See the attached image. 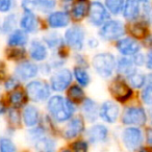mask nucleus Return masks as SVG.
I'll return each mask as SVG.
<instances>
[{
  "instance_id": "obj_1",
  "label": "nucleus",
  "mask_w": 152,
  "mask_h": 152,
  "mask_svg": "<svg viewBox=\"0 0 152 152\" xmlns=\"http://www.w3.org/2000/svg\"><path fill=\"white\" fill-rule=\"evenodd\" d=\"M47 110L50 117L58 123L70 120L75 113V104L61 95H54L49 98Z\"/></svg>"
},
{
  "instance_id": "obj_2",
  "label": "nucleus",
  "mask_w": 152,
  "mask_h": 152,
  "mask_svg": "<svg viewBox=\"0 0 152 152\" xmlns=\"http://www.w3.org/2000/svg\"><path fill=\"white\" fill-rule=\"evenodd\" d=\"M93 67L102 78H110L116 70V58L110 52H101L93 57Z\"/></svg>"
},
{
  "instance_id": "obj_3",
  "label": "nucleus",
  "mask_w": 152,
  "mask_h": 152,
  "mask_svg": "<svg viewBox=\"0 0 152 152\" xmlns=\"http://www.w3.org/2000/svg\"><path fill=\"white\" fill-rule=\"evenodd\" d=\"M51 90L47 83L42 80H32L26 86V95L34 102H43L50 98Z\"/></svg>"
},
{
  "instance_id": "obj_4",
  "label": "nucleus",
  "mask_w": 152,
  "mask_h": 152,
  "mask_svg": "<svg viewBox=\"0 0 152 152\" xmlns=\"http://www.w3.org/2000/svg\"><path fill=\"white\" fill-rule=\"evenodd\" d=\"M124 34L125 26L120 20H108L100 26L99 36L104 41H118Z\"/></svg>"
},
{
  "instance_id": "obj_5",
  "label": "nucleus",
  "mask_w": 152,
  "mask_h": 152,
  "mask_svg": "<svg viewBox=\"0 0 152 152\" xmlns=\"http://www.w3.org/2000/svg\"><path fill=\"white\" fill-rule=\"evenodd\" d=\"M65 42L69 47L76 51L83 50L85 46L86 30L80 25H73L69 27L65 32Z\"/></svg>"
},
{
  "instance_id": "obj_6",
  "label": "nucleus",
  "mask_w": 152,
  "mask_h": 152,
  "mask_svg": "<svg viewBox=\"0 0 152 152\" xmlns=\"http://www.w3.org/2000/svg\"><path fill=\"white\" fill-rule=\"evenodd\" d=\"M89 21L93 26H102L110 20V13L104 4L100 1H93L89 3Z\"/></svg>"
},
{
  "instance_id": "obj_7",
  "label": "nucleus",
  "mask_w": 152,
  "mask_h": 152,
  "mask_svg": "<svg viewBox=\"0 0 152 152\" xmlns=\"http://www.w3.org/2000/svg\"><path fill=\"white\" fill-rule=\"evenodd\" d=\"M122 121L125 125H132L131 127L143 126L147 122V114L143 107L130 106L124 110Z\"/></svg>"
},
{
  "instance_id": "obj_8",
  "label": "nucleus",
  "mask_w": 152,
  "mask_h": 152,
  "mask_svg": "<svg viewBox=\"0 0 152 152\" xmlns=\"http://www.w3.org/2000/svg\"><path fill=\"white\" fill-rule=\"evenodd\" d=\"M110 92L113 97L120 102L126 101L132 95V90L122 76H117L116 78L113 79L110 86Z\"/></svg>"
},
{
  "instance_id": "obj_9",
  "label": "nucleus",
  "mask_w": 152,
  "mask_h": 152,
  "mask_svg": "<svg viewBox=\"0 0 152 152\" xmlns=\"http://www.w3.org/2000/svg\"><path fill=\"white\" fill-rule=\"evenodd\" d=\"M122 141L129 151H135L144 142L143 132L139 127H127L122 132Z\"/></svg>"
},
{
  "instance_id": "obj_10",
  "label": "nucleus",
  "mask_w": 152,
  "mask_h": 152,
  "mask_svg": "<svg viewBox=\"0 0 152 152\" xmlns=\"http://www.w3.org/2000/svg\"><path fill=\"white\" fill-rule=\"evenodd\" d=\"M73 74L69 69H58L50 77V88L54 92H63L71 85Z\"/></svg>"
},
{
  "instance_id": "obj_11",
  "label": "nucleus",
  "mask_w": 152,
  "mask_h": 152,
  "mask_svg": "<svg viewBox=\"0 0 152 152\" xmlns=\"http://www.w3.org/2000/svg\"><path fill=\"white\" fill-rule=\"evenodd\" d=\"M39 71H40V67H38L36 64L29 61H24L16 67L15 75L18 80L27 81L34 78L38 75Z\"/></svg>"
},
{
  "instance_id": "obj_12",
  "label": "nucleus",
  "mask_w": 152,
  "mask_h": 152,
  "mask_svg": "<svg viewBox=\"0 0 152 152\" xmlns=\"http://www.w3.org/2000/svg\"><path fill=\"white\" fill-rule=\"evenodd\" d=\"M119 115H120V108H119L118 104L112 100H106L100 106L98 116L104 122L112 124L118 120Z\"/></svg>"
},
{
  "instance_id": "obj_13",
  "label": "nucleus",
  "mask_w": 152,
  "mask_h": 152,
  "mask_svg": "<svg viewBox=\"0 0 152 152\" xmlns=\"http://www.w3.org/2000/svg\"><path fill=\"white\" fill-rule=\"evenodd\" d=\"M116 47L118 51L123 55V56H133L141 50V45L137 40L129 37L121 38L120 40L117 41Z\"/></svg>"
},
{
  "instance_id": "obj_14",
  "label": "nucleus",
  "mask_w": 152,
  "mask_h": 152,
  "mask_svg": "<svg viewBox=\"0 0 152 152\" xmlns=\"http://www.w3.org/2000/svg\"><path fill=\"white\" fill-rule=\"evenodd\" d=\"M85 131V121L81 117H74L68 122L63 130L65 139L72 140L80 135Z\"/></svg>"
},
{
  "instance_id": "obj_15",
  "label": "nucleus",
  "mask_w": 152,
  "mask_h": 152,
  "mask_svg": "<svg viewBox=\"0 0 152 152\" xmlns=\"http://www.w3.org/2000/svg\"><path fill=\"white\" fill-rule=\"evenodd\" d=\"M20 26H21V30H23L26 34L36 32L39 29V19L34 12L24 9L23 15L20 19Z\"/></svg>"
},
{
  "instance_id": "obj_16",
  "label": "nucleus",
  "mask_w": 152,
  "mask_h": 152,
  "mask_svg": "<svg viewBox=\"0 0 152 152\" xmlns=\"http://www.w3.org/2000/svg\"><path fill=\"white\" fill-rule=\"evenodd\" d=\"M87 135L89 142L94 145L105 143L108 137V129L105 125L95 124L88 130Z\"/></svg>"
},
{
  "instance_id": "obj_17",
  "label": "nucleus",
  "mask_w": 152,
  "mask_h": 152,
  "mask_svg": "<svg viewBox=\"0 0 152 152\" xmlns=\"http://www.w3.org/2000/svg\"><path fill=\"white\" fill-rule=\"evenodd\" d=\"M48 25L51 28L58 29V28H65L70 23V15L66 11H56L49 14L47 18Z\"/></svg>"
},
{
  "instance_id": "obj_18",
  "label": "nucleus",
  "mask_w": 152,
  "mask_h": 152,
  "mask_svg": "<svg viewBox=\"0 0 152 152\" xmlns=\"http://www.w3.org/2000/svg\"><path fill=\"white\" fill-rule=\"evenodd\" d=\"M56 2L54 0H36V1H23L22 7L30 11H39L41 13H50L55 7Z\"/></svg>"
},
{
  "instance_id": "obj_19",
  "label": "nucleus",
  "mask_w": 152,
  "mask_h": 152,
  "mask_svg": "<svg viewBox=\"0 0 152 152\" xmlns=\"http://www.w3.org/2000/svg\"><path fill=\"white\" fill-rule=\"evenodd\" d=\"M123 16L127 21H134L141 15V1L128 0L124 2L123 7Z\"/></svg>"
},
{
  "instance_id": "obj_20",
  "label": "nucleus",
  "mask_w": 152,
  "mask_h": 152,
  "mask_svg": "<svg viewBox=\"0 0 152 152\" xmlns=\"http://www.w3.org/2000/svg\"><path fill=\"white\" fill-rule=\"evenodd\" d=\"M29 55L34 61H43L48 56V50L47 47L39 40H34L30 43L29 46Z\"/></svg>"
},
{
  "instance_id": "obj_21",
  "label": "nucleus",
  "mask_w": 152,
  "mask_h": 152,
  "mask_svg": "<svg viewBox=\"0 0 152 152\" xmlns=\"http://www.w3.org/2000/svg\"><path fill=\"white\" fill-rule=\"evenodd\" d=\"M22 120H23L25 126L32 127L37 126L40 121V112L34 105H27L23 110L22 114Z\"/></svg>"
},
{
  "instance_id": "obj_22",
  "label": "nucleus",
  "mask_w": 152,
  "mask_h": 152,
  "mask_svg": "<svg viewBox=\"0 0 152 152\" xmlns=\"http://www.w3.org/2000/svg\"><path fill=\"white\" fill-rule=\"evenodd\" d=\"M83 113L85 118L89 122H95L99 117L98 116L99 114L98 104L90 98H85V100L83 101Z\"/></svg>"
},
{
  "instance_id": "obj_23",
  "label": "nucleus",
  "mask_w": 152,
  "mask_h": 152,
  "mask_svg": "<svg viewBox=\"0 0 152 152\" xmlns=\"http://www.w3.org/2000/svg\"><path fill=\"white\" fill-rule=\"evenodd\" d=\"M116 70L118 72V74H120L119 76L125 75L126 77H128L134 71H137L131 58H128V57L125 56L120 57L118 61H116Z\"/></svg>"
},
{
  "instance_id": "obj_24",
  "label": "nucleus",
  "mask_w": 152,
  "mask_h": 152,
  "mask_svg": "<svg viewBox=\"0 0 152 152\" xmlns=\"http://www.w3.org/2000/svg\"><path fill=\"white\" fill-rule=\"evenodd\" d=\"M28 42V34L21 29H15L10 34L7 44L12 47H23Z\"/></svg>"
},
{
  "instance_id": "obj_25",
  "label": "nucleus",
  "mask_w": 152,
  "mask_h": 152,
  "mask_svg": "<svg viewBox=\"0 0 152 152\" xmlns=\"http://www.w3.org/2000/svg\"><path fill=\"white\" fill-rule=\"evenodd\" d=\"M89 3L88 1H77L71 4V16L76 21H80L89 12Z\"/></svg>"
},
{
  "instance_id": "obj_26",
  "label": "nucleus",
  "mask_w": 152,
  "mask_h": 152,
  "mask_svg": "<svg viewBox=\"0 0 152 152\" xmlns=\"http://www.w3.org/2000/svg\"><path fill=\"white\" fill-rule=\"evenodd\" d=\"M34 147L38 152H55L56 149V142L49 137L44 135L34 142Z\"/></svg>"
},
{
  "instance_id": "obj_27",
  "label": "nucleus",
  "mask_w": 152,
  "mask_h": 152,
  "mask_svg": "<svg viewBox=\"0 0 152 152\" xmlns=\"http://www.w3.org/2000/svg\"><path fill=\"white\" fill-rule=\"evenodd\" d=\"M27 101V95L21 90H15L12 91L9 95V102L12 104L13 108H19L23 106Z\"/></svg>"
},
{
  "instance_id": "obj_28",
  "label": "nucleus",
  "mask_w": 152,
  "mask_h": 152,
  "mask_svg": "<svg viewBox=\"0 0 152 152\" xmlns=\"http://www.w3.org/2000/svg\"><path fill=\"white\" fill-rule=\"evenodd\" d=\"M68 95V100L70 102H72L73 104L79 103L83 102L85 100V92L81 89V87H79L78 85H73L69 88L67 92Z\"/></svg>"
},
{
  "instance_id": "obj_29",
  "label": "nucleus",
  "mask_w": 152,
  "mask_h": 152,
  "mask_svg": "<svg viewBox=\"0 0 152 152\" xmlns=\"http://www.w3.org/2000/svg\"><path fill=\"white\" fill-rule=\"evenodd\" d=\"M148 79H149V77L147 78V76H146L145 74L141 73V72H139L137 70L127 77V80L130 83V86L135 88V89H141V88L145 87Z\"/></svg>"
},
{
  "instance_id": "obj_30",
  "label": "nucleus",
  "mask_w": 152,
  "mask_h": 152,
  "mask_svg": "<svg viewBox=\"0 0 152 152\" xmlns=\"http://www.w3.org/2000/svg\"><path fill=\"white\" fill-rule=\"evenodd\" d=\"M73 75L75 76V79L78 83L79 87H88L91 81V77L86 68L83 67H75L74 68Z\"/></svg>"
},
{
  "instance_id": "obj_31",
  "label": "nucleus",
  "mask_w": 152,
  "mask_h": 152,
  "mask_svg": "<svg viewBox=\"0 0 152 152\" xmlns=\"http://www.w3.org/2000/svg\"><path fill=\"white\" fill-rule=\"evenodd\" d=\"M44 45L50 49H57L63 45V39L57 32H48L43 37Z\"/></svg>"
},
{
  "instance_id": "obj_32",
  "label": "nucleus",
  "mask_w": 152,
  "mask_h": 152,
  "mask_svg": "<svg viewBox=\"0 0 152 152\" xmlns=\"http://www.w3.org/2000/svg\"><path fill=\"white\" fill-rule=\"evenodd\" d=\"M148 24L145 22H135V23L131 24L129 27V31L133 37L139 39H145L148 36Z\"/></svg>"
},
{
  "instance_id": "obj_33",
  "label": "nucleus",
  "mask_w": 152,
  "mask_h": 152,
  "mask_svg": "<svg viewBox=\"0 0 152 152\" xmlns=\"http://www.w3.org/2000/svg\"><path fill=\"white\" fill-rule=\"evenodd\" d=\"M17 22L18 18L16 14H11V15L7 16L1 23V32L11 34L13 30H15V26L17 25Z\"/></svg>"
},
{
  "instance_id": "obj_34",
  "label": "nucleus",
  "mask_w": 152,
  "mask_h": 152,
  "mask_svg": "<svg viewBox=\"0 0 152 152\" xmlns=\"http://www.w3.org/2000/svg\"><path fill=\"white\" fill-rule=\"evenodd\" d=\"M103 4L108 13H112L114 15H119L123 11L124 1H122V0H107Z\"/></svg>"
},
{
  "instance_id": "obj_35",
  "label": "nucleus",
  "mask_w": 152,
  "mask_h": 152,
  "mask_svg": "<svg viewBox=\"0 0 152 152\" xmlns=\"http://www.w3.org/2000/svg\"><path fill=\"white\" fill-rule=\"evenodd\" d=\"M7 57L9 59H13V61H21V59L25 58L26 56V51L24 48H19V47H10L7 49Z\"/></svg>"
},
{
  "instance_id": "obj_36",
  "label": "nucleus",
  "mask_w": 152,
  "mask_h": 152,
  "mask_svg": "<svg viewBox=\"0 0 152 152\" xmlns=\"http://www.w3.org/2000/svg\"><path fill=\"white\" fill-rule=\"evenodd\" d=\"M0 152H17V148L10 137H0Z\"/></svg>"
},
{
  "instance_id": "obj_37",
  "label": "nucleus",
  "mask_w": 152,
  "mask_h": 152,
  "mask_svg": "<svg viewBox=\"0 0 152 152\" xmlns=\"http://www.w3.org/2000/svg\"><path fill=\"white\" fill-rule=\"evenodd\" d=\"M142 101L147 105H150L152 102V87H151V80H150V76L148 79L146 86L143 88V91L141 93Z\"/></svg>"
},
{
  "instance_id": "obj_38",
  "label": "nucleus",
  "mask_w": 152,
  "mask_h": 152,
  "mask_svg": "<svg viewBox=\"0 0 152 152\" xmlns=\"http://www.w3.org/2000/svg\"><path fill=\"white\" fill-rule=\"evenodd\" d=\"M27 135H28V139L30 140L31 142H37L39 139L43 137L45 135V128L42 126H34L30 129L29 131L27 132Z\"/></svg>"
},
{
  "instance_id": "obj_39",
  "label": "nucleus",
  "mask_w": 152,
  "mask_h": 152,
  "mask_svg": "<svg viewBox=\"0 0 152 152\" xmlns=\"http://www.w3.org/2000/svg\"><path fill=\"white\" fill-rule=\"evenodd\" d=\"M9 122L10 125L14 127L20 126V122H21V118H20V113L16 108H11L9 110Z\"/></svg>"
},
{
  "instance_id": "obj_40",
  "label": "nucleus",
  "mask_w": 152,
  "mask_h": 152,
  "mask_svg": "<svg viewBox=\"0 0 152 152\" xmlns=\"http://www.w3.org/2000/svg\"><path fill=\"white\" fill-rule=\"evenodd\" d=\"M71 152H88L89 149V144L86 141H76L72 144Z\"/></svg>"
},
{
  "instance_id": "obj_41",
  "label": "nucleus",
  "mask_w": 152,
  "mask_h": 152,
  "mask_svg": "<svg viewBox=\"0 0 152 152\" xmlns=\"http://www.w3.org/2000/svg\"><path fill=\"white\" fill-rule=\"evenodd\" d=\"M20 86V81L16 77H10L4 83V88L7 91H15L18 87Z\"/></svg>"
},
{
  "instance_id": "obj_42",
  "label": "nucleus",
  "mask_w": 152,
  "mask_h": 152,
  "mask_svg": "<svg viewBox=\"0 0 152 152\" xmlns=\"http://www.w3.org/2000/svg\"><path fill=\"white\" fill-rule=\"evenodd\" d=\"M14 2L11 0H0V13H7L12 10Z\"/></svg>"
},
{
  "instance_id": "obj_43",
  "label": "nucleus",
  "mask_w": 152,
  "mask_h": 152,
  "mask_svg": "<svg viewBox=\"0 0 152 152\" xmlns=\"http://www.w3.org/2000/svg\"><path fill=\"white\" fill-rule=\"evenodd\" d=\"M131 61H132L134 67L135 66H137V67H142V66L145 64V55L142 54L141 52H139L135 55H133L132 58H131Z\"/></svg>"
},
{
  "instance_id": "obj_44",
  "label": "nucleus",
  "mask_w": 152,
  "mask_h": 152,
  "mask_svg": "<svg viewBox=\"0 0 152 152\" xmlns=\"http://www.w3.org/2000/svg\"><path fill=\"white\" fill-rule=\"evenodd\" d=\"M5 77H7V67L4 63L0 61V80H3Z\"/></svg>"
},
{
  "instance_id": "obj_45",
  "label": "nucleus",
  "mask_w": 152,
  "mask_h": 152,
  "mask_svg": "<svg viewBox=\"0 0 152 152\" xmlns=\"http://www.w3.org/2000/svg\"><path fill=\"white\" fill-rule=\"evenodd\" d=\"M88 45H89L91 48H96V47H98L99 43H98V41L96 40V39H90L89 42H88Z\"/></svg>"
},
{
  "instance_id": "obj_46",
  "label": "nucleus",
  "mask_w": 152,
  "mask_h": 152,
  "mask_svg": "<svg viewBox=\"0 0 152 152\" xmlns=\"http://www.w3.org/2000/svg\"><path fill=\"white\" fill-rule=\"evenodd\" d=\"M76 61L78 63L77 67H81V64L87 65V61H86V59L83 58V56H81V55H77V56H76Z\"/></svg>"
},
{
  "instance_id": "obj_47",
  "label": "nucleus",
  "mask_w": 152,
  "mask_h": 152,
  "mask_svg": "<svg viewBox=\"0 0 152 152\" xmlns=\"http://www.w3.org/2000/svg\"><path fill=\"white\" fill-rule=\"evenodd\" d=\"M145 63L147 65V68L148 69H151V52H148L147 56L145 57Z\"/></svg>"
},
{
  "instance_id": "obj_48",
  "label": "nucleus",
  "mask_w": 152,
  "mask_h": 152,
  "mask_svg": "<svg viewBox=\"0 0 152 152\" xmlns=\"http://www.w3.org/2000/svg\"><path fill=\"white\" fill-rule=\"evenodd\" d=\"M146 135H147V143L151 144V128H147Z\"/></svg>"
},
{
  "instance_id": "obj_49",
  "label": "nucleus",
  "mask_w": 152,
  "mask_h": 152,
  "mask_svg": "<svg viewBox=\"0 0 152 152\" xmlns=\"http://www.w3.org/2000/svg\"><path fill=\"white\" fill-rule=\"evenodd\" d=\"M7 112V107H5V104L3 103L1 100H0V115L1 114H4Z\"/></svg>"
},
{
  "instance_id": "obj_50",
  "label": "nucleus",
  "mask_w": 152,
  "mask_h": 152,
  "mask_svg": "<svg viewBox=\"0 0 152 152\" xmlns=\"http://www.w3.org/2000/svg\"><path fill=\"white\" fill-rule=\"evenodd\" d=\"M139 152H149V150H148L147 148H141Z\"/></svg>"
},
{
  "instance_id": "obj_51",
  "label": "nucleus",
  "mask_w": 152,
  "mask_h": 152,
  "mask_svg": "<svg viewBox=\"0 0 152 152\" xmlns=\"http://www.w3.org/2000/svg\"><path fill=\"white\" fill-rule=\"evenodd\" d=\"M61 152H71V150H69V149H64Z\"/></svg>"
},
{
  "instance_id": "obj_52",
  "label": "nucleus",
  "mask_w": 152,
  "mask_h": 152,
  "mask_svg": "<svg viewBox=\"0 0 152 152\" xmlns=\"http://www.w3.org/2000/svg\"><path fill=\"white\" fill-rule=\"evenodd\" d=\"M0 34H1V21H0Z\"/></svg>"
}]
</instances>
